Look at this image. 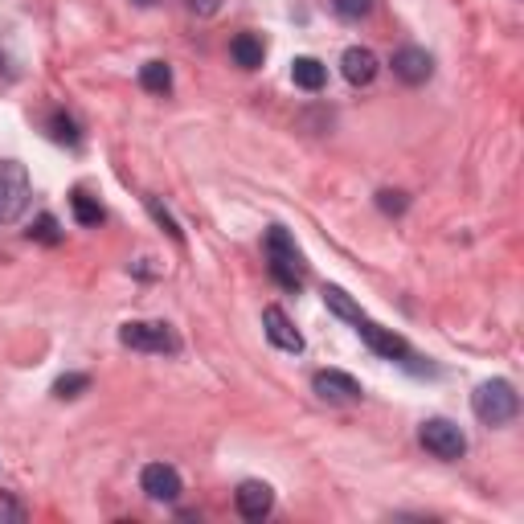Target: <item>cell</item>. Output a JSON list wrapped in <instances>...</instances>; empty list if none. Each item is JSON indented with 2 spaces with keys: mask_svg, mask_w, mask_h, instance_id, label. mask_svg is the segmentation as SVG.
I'll list each match as a JSON object with an SVG mask.
<instances>
[{
  "mask_svg": "<svg viewBox=\"0 0 524 524\" xmlns=\"http://www.w3.org/2000/svg\"><path fill=\"white\" fill-rule=\"evenodd\" d=\"M471 410L484 426H508L516 414H520V393L512 381L496 377V381H484L475 393H471Z\"/></svg>",
  "mask_w": 524,
  "mask_h": 524,
  "instance_id": "1",
  "label": "cell"
},
{
  "mask_svg": "<svg viewBox=\"0 0 524 524\" xmlns=\"http://www.w3.org/2000/svg\"><path fill=\"white\" fill-rule=\"evenodd\" d=\"M267 262H271V275H275L279 287H287V291L303 287V254L283 226L267 230Z\"/></svg>",
  "mask_w": 524,
  "mask_h": 524,
  "instance_id": "2",
  "label": "cell"
},
{
  "mask_svg": "<svg viewBox=\"0 0 524 524\" xmlns=\"http://www.w3.org/2000/svg\"><path fill=\"white\" fill-rule=\"evenodd\" d=\"M29 172L17 160H0V226H13L17 217L29 209Z\"/></svg>",
  "mask_w": 524,
  "mask_h": 524,
  "instance_id": "3",
  "label": "cell"
},
{
  "mask_svg": "<svg viewBox=\"0 0 524 524\" xmlns=\"http://www.w3.org/2000/svg\"><path fill=\"white\" fill-rule=\"evenodd\" d=\"M119 344L136 348V353H177V336L168 324L156 320H131L119 328Z\"/></svg>",
  "mask_w": 524,
  "mask_h": 524,
  "instance_id": "4",
  "label": "cell"
},
{
  "mask_svg": "<svg viewBox=\"0 0 524 524\" xmlns=\"http://www.w3.org/2000/svg\"><path fill=\"white\" fill-rule=\"evenodd\" d=\"M418 443H422L434 459H447V463L463 459V451H467L463 430H459L455 422H447V418H430V422H422V430H418Z\"/></svg>",
  "mask_w": 524,
  "mask_h": 524,
  "instance_id": "5",
  "label": "cell"
},
{
  "mask_svg": "<svg viewBox=\"0 0 524 524\" xmlns=\"http://www.w3.org/2000/svg\"><path fill=\"white\" fill-rule=\"evenodd\" d=\"M140 492L156 504H177L181 492H185V479L177 467H168V463H148L140 471Z\"/></svg>",
  "mask_w": 524,
  "mask_h": 524,
  "instance_id": "6",
  "label": "cell"
},
{
  "mask_svg": "<svg viewBox=\"0 0 524 524\" xmlns=\"http://www.w3.org/2000/svg\"><path fill=\"white\" fill-rule=\"evenodd\" d=\"M312 389H316V398L328 402V406H353V402H361V393H365L357 377H348L340 369H320L312 377Z\"/></svg>",
  "mask_w": 524,
  "mask_h": 524,
  "instance_id": "7",
  "label": "cell"
},
{
  "mask_svg": "<svg viewBox=\"0 0 524 524\" xmlns=\"http://www.w3.org/2000/svg\"><path fill=\"white\" fill-rule=\"evenodd\" d=\"M357 332H361V340L373 348L377 357H385V361H410V344H406L398 332H393V328H381V324H373V320H361Z\"/></svg>",
  "mask_w": 524,
  "mask_h": 524,
  "instance_id": "8",
  "label": "cell"
},
{
  "mask_svg": "<svg viewBox=\"0 0 524 524\" xmlns=\"http://www.w3.org/2000/svg\"><path fill=\"white\" fill-rule=\"evenodd\" d=\"M262 332H267V340L275 344V348H283V353H303V336H299V328L291 324V316L283 312V308H275V303H271V308L267 312H262Z\"/></svg>",
  "mask_w": 524,
  "mask_h": 524,
  "instance_id": "9",
  "label": "cell"
},
{
  "mask_svg": "<svg viewBox=\"0 0 524 524\" xmlns=\"http://www.w3.org/2000/svg\"><path fill=\"white\" fill-rule=\"evenodd\" d=\"M393 74H398L406 86H422L434 74V58L422 46H402L398 54H393Z\"/></svg>",
  "mask_w": 524,
  "mask_h": 524,
  "instance_id": "10",
  "label": "cell"
},
{
  "mask_svg": "<svg viewBox=\"0 0 524 524\" xmlns=\"http://www.w3.org/2000/svg\"><path fill=\"white\" fill-rule=\"evenodd\" d=\"M234 504L246 520H262L275 508V492H271V484H262V479H246V484H238V492H234Z\"/></svg>",
  "mask_w": 524,
  "mask_h": 524,
  "instance_id": "11",
  "label": "cell"
},
{
  "mask_svg": "<svg viewBox=\"0 0 524 524\" xmlns=\"http://www.w3.org/2000/svg\"><path fill=\"white\" fill-rule=\"evenodd\" d=\"M340 70L353 86H369L377 78V54L365 50V46H348L344 58H340Z\"/></svg>",
  "mask_w": 524,
  "mask_h": 524,
  "instance_id": "12",
  "label": "cell"
},
{
  "mask_svg": "<svg viewBox=\"0 0 524 524\" xmlns=\"http://www.w3.org/2000/svg\"><path fill=\"white\" fill-rule=\"evenodd\" d=\"M230 58H234V66H242V70H258L262 62H267V46H262L258 33H238V37L230 41Z\"/></svg>",
  "mask_w": 524,
  "mask_h": 524,
  "instance_id": "13",
  "label": "cell"
},
{
  "mask_svg": "<svg viewBox=\"0 0 524 524\" xmlns=\"http://www.w3.org/2000/svg\"><path fill=\"white\" fill-rule=\"evenodd\" d=\"M291 82L299 86V91H324L328 66L316 62V58H295V62H291Z\"/></svg>",
  "mask_w": 524,
  "mask_h": 524,
  "instance_id": "14",
  "label": "cell"
},
{
  "mask_svg": "<svg viewBox=\"0 0 524 524\" xmlns=\"http://www.w3.org/2000/svg\"><path fill=\"white\" fill-rule=\"evenodd\" d=\"M324 303H328L332 316H340V320H348V324H361V320H365V312L357 308L353 295H348L344 287H324Z\"/></svg>",
  "mask_w": 524,
  "mask_h": 524,
  "instance_id": "15",
  "label": "cell"
},
{
  "mask_svg": "<svg viewBox=\"0 0 524 524\" xmlns=\"http://www.w3.org/2000/svg\"><path fill=\"white\" fill-rule=\"evenodd\" d=\"M140 86L148 95H168L172 91V70H168V62H148L144 70H140Z\"/></svg>",
  "mask_w": 524,
  "mask_h": 524,
  "instance_id": "16",
  "label": "cell"
},
{
  "mask_svg": "<svg viewBox=\"0 0 524 524\" xmlns=\"http://www.w3.org/2000/svg\"><path fill=\"white\" fill-rule=\"evenodd\" d=\"M70 209H74V222H78V226H86V230H91V226H103L99 201H91L86 193H74V197H70Z\"/></svg>",
  "mask_w": 524,
  "mask_h": 524,
  "instance_id": "17",
  "label": "cell"
},
{
  "mask_svg": "<svg viewBox=\"0 0 524 524\" xmlns=\"http://www.w3.org/2000/svg\"><path fill=\"white\" fill-rule=\"evenodd\" d=\"M29 238L46 242V246H58V242H62V226H58V217H54V213H41L37 222L29 226Z\"/></svg>",
  "mask_w": 524,
  "mask_h": 524,
  "instance_id": "18",
  "label": "cell"
},
{
  "mask_svg": "<svg viewBox=\"0 0 524 524\" xmlns=\"http://www.w3.org/2000/svg\"><path fill=\"white\" fill-rule=\"evenodd\" d=\"M86 389H91V377H86V373H66V377L54 381V398L70 402V398H78V393H86Z\"/></svg>",
  "mask_w": 524,
  "mask_h": 524,
  "instance_id": "19",
  "label": "cell"
},
{
  "mask_svg": "<svg viewBox=\"0 0 524 524\" xmlns=\"http://www.w3.org/2000/svg\"><path fill=\"white\" fill-rule=\"evenodd\" d=\"M332 9L340 17H348V21H361V17L373 13V0H332Z\"/></svg>",
  "mask_w": 524,
  "mask_h": 524,
  "instance_id": "20",
  "label": "cell"
},
{
  "mask_svg": "<svg viewBox=\"0 0 524 524\" xmlns=\"http://www.w3.org/2000/svg\"><path fill=\"white\" fill-rule=\"evenodd\" d=\"M50 127H54V140L58 144H78V123L70 115H54Z\"/></svg>",
  "mask_w": 524,
  "mask_h": 524,
  "instance_id": "21",
  "label": "cell"
},
{
  "mask_svg": "<svg viewBox=\"0 0 524 524\" xmlns=\"http://www.w3.org/2000/svg\"><path fill=\"white\" fill-rule=\"evenodd\" d=\"M148 213H152V217H156V222H160V226L168 230V238H177V242H181V226H177V222H172V213H168V209H164V205H160L156 197H148Z\"/></svg>",
  "mask_w": 524,
  "mask_h": 524,
  "instance_id": "22",
  "label": "cell"
},
{
  "mask_svg": "<svg viewBox=\"0 0 524 524\" xmlns=\"http://www.w3.org/2000/svg\"><path fill=\"white\" fill-rule=\"evenodd\" d=\"M377 209H381V213H406V193L381 189V193H377Z\"/></svg>",
  "mask_w": 524,
  "mask_h": 524,
  "instance_id": "23",
  "label": "cell"
},
{
  "mask_svg": "<svg viewBox=\"0 0 524 524\" xmlns=\"http://www.w3.org/2000/svg\"><path fill=\"white\" fill-rule=\"evenodd\" d=\"M222 5H226V0H185V9L197 13V17H217V13H222Z\"/></svg>",
  "mask_w": 524,
  "mask_h": 524,
  "instance_id": "24",
  "label": "cell"
},
{
  "mask_svg": "<svg viewBox=\"0 0 524 524\" xmlns=\"http://www.w3.org/2000/svg\"><path fill=\"white\" fill-rule=\"evenodd\" d=\"M0 520H25L21 504H13V500H5V496H0Z\"/></svg>",
  "mask_w": 524,
  "mask_h": 524,
  "instance_id": "25",
  "label": "cell"
}]
</instances>
